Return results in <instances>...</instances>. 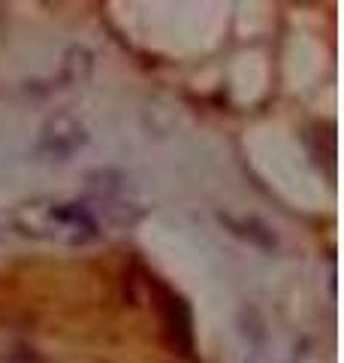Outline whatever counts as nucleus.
<instances>
[{
	"instance_id": "7ed1b4c3",
	"label": "nucleus",
	"mask_w": 344,
	"mask_h": 363,
	"mask_svg": "<svg viewBox=\"0 0 344 363\" xmlns=\"http://www.w3.org/2000/svg\"><path fill=\"white\" fill-rule=\"evenodd\" d=\"M217 218L224 221L227 230H233L239 240H248L254 248H260V252H275V245H278L275 233L260 218H254V215H248V218H236V215H229V212H221Z\"/></svg>"
},
{
	"instance_id": "20e7f679",
	"label": "nucleus",
	"mask_w": 344,
	"mask_h": 363,
	"mask_svg": "<svg viewBox=\"0 0 344 363\" xmlns=\"http://www.w3.org/2000/svg\"><path fill=\"white\" fill-rule=\"evenodd\" d=\"M88 188L106 203L127 191V176L118 173V169H97V173H88Z\"/></svg>"
},
{
	"instance_id": "f03ea898",
	"label": "nucleus",
	"mask_w": 344,
	"mask_h": 363,
	"mask_svg": "<svg viewBox=\"0 0 344 363\" xmlns=\"http://www.w3.org/2000/svg\"><path fill=\"white\" fill-rule=\"evenodd\" d=\"M85 143H88V133L73 116H55L42 128V136L37 143V155H49V157L64 161V157L76 155Z\"/></svg>"
},
{
	"instance_id": "f257e3e1",
	"label": "nucleus",
	"mask_w": 344,
	"mask_h": 363,
	"mask_svg": "<svg viewBox=\"0 0 344 363\" xmlns=\"http://www.w3.org/2000/svg\"><path fill=\"white\" fill-rule=\"evenodd\" d=\"M151 285L157 294V315H160V327H164V342L181 357L193 354V318L188 303L178 297L176 291H169L164 285H157L151 276Z\"/></svg>"
}]
</instances>
